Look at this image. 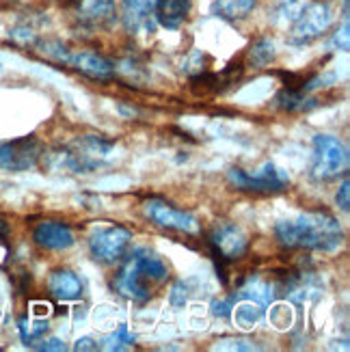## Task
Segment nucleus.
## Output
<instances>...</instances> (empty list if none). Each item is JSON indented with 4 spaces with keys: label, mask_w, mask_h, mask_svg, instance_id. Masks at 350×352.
I'll use <instances>...</instances> for the list:
<instances>
[{
    "label": "nucleus",
    "mask_w": 350,
    "mask_h": 352,
    "mask_svg": "<svg viewBox=\"0 0 350 352\" xmlns=\"http://www.w3.org/2000/svg\"><path fill=\"white\" fill-rule=\"evenodd\" d=\"M277 242L285 249H307L333 253L342 247L344 232L336 217L329 212H305L296 219L275 225Z\"/></svg>",
    "instance_id": "f257e3e1"
},
{
    "label": "nucleus",
    "mask_w": 350,
    "mask_h": 352,
    "mask_svg": "<svg viewBox=\"0 0 350 352\" xmlns=\"http://www.w3.org/2000/svg\"><path fill=\"white\" fill-rule=\"evenodd\" d=\"M169 279V268L149 249H136L119 268L113 279V289L128 300L147 302Z\"/></svg>",
    "instance_id": "f03ea898"
},
{
    "label": "nucleus",
    "mask_w": 350,
    "mask_h": 352,
    "mask_svg": "<svg viewBox=\"0 0 350 352\" xmlns=\"http://www.w3.org/2000/svg\"><path fill=\"white\" fill-rule=\"evenodd\" d=\"M113 154V143L102 139V136L87 134L76 139L72 145L63 147L50 154L52 166L56 169H65L72 173H87V171H96L98 166L104 162H109Z\"/></svg>",
    "instance_id": "7ed1b4c3"
},
{
    "label": "nucleus",
    "mask_w": 350,
    "mask_h": 352,
    "mask_svg": "<svg viewBox=\"0 0 350 352\" xmlns=\"http://www.w3.org/2000/svg\"><path fill=\"white\" fill-rule=\"evenodd\" d=\"M208 249L217 264V272L223 283H227V266L240 259L249 251V238L236 223H217L208 234Z\"/></svg>",
    "instance_id": "20e7f679"
},
{
    "label": "nucleus",
    "mask_w": 350,
    "mask_h": 352,
    "mask_svg": "<svg viewBox=\"0 0 350 352\" xmlns=\"http://www.w3.org/2000/svg\"><path fill=\"white\" fill-rule=\"evenodd\" d=\"M348 173V149L331 134H318L314 139L311 177L318 182H331Z\"/></svg>",
    "instance_id": "39448f33"
},
{
    "label": "nucleus",
    "mask_w": 350,
    "mask_h": 352,
    "mask_svg": "<svg viewBox=\"0 0 350 352\" xmlns=\"http://www.w3.org/2000/svg\"><path fill=\"white\" fill-rule=\"evenodd\" d=\"M227 179L242 192H281L290 186V177L283 169L275 166L272 162H266L262 169H257L255 173H247L240 166H232L227 171Z\"/></svg>",
    "instance_id": "423d86ee"
},
{
    "label": "nucleus",
    "mask_w": 350,
    "mask_h": 352,
    "mask_svg": "<svg viewBox=\"0 0 350 352\" xmlns=\"http://www.w3.org/2000/svg\"><path fill=\"white\" fill-rule=\"evenodd\" d=\"M132 242V234L121 225H109L98 227L89 236V251L96 262L102 264H115L128 253V247Z\"/></svg>",
    "instance_id": "0eeeda50"
},
{
    "label": "nucleus",
    "mask_w": 350,
    "mask_h": 352,
    "mask_svg": "<svg viewBox=\"0 0 350 352\" xmlns=\"http://www.w3.org/2000/svg\"><path fill=\"white\" fill-rule=\"evenodd\" d=\"M331 22H333V11L329 5H322V3H314L309 7L305 5V9H303L298 18L292 22L290 43L305 45L318 39L322 33H327Z\"/></svg>",
    "instance_id": "6e6552de"
},
{
    "label": "nucleus",
    "mask_w": 350,
    "mask_h": 352,
    "mask_svg": "<svg viewBox=\"0 0 350 352\" xmlns=\"http://www.w3.org/2000/svg\"><path fill=\"white\" fill-rule=\"evenodd\" d=\"M143 212H145V217L158 227L173 229V232H182V234H199V223H197V219L190 212L177 210L158 197L147 199L143 204Z\"/></svg>",
    "instance_id": "1a4fd4ad"
},
{
    "label": "nucleus",
    "mask_w": 350,
    "mask_h": 352,
    "mask_svg": "<svg viewBox=\"0 0 350 352\" xmlns=\"http://www.w3.org/2000/svg\"><path fill=\"white\" fill-rule=\"evenodd\" d=\"M41 158V143L35 136L0 143V171H28Z\"/></svg>",
    "instance_id": "9d476101"
},
{
    "label": "nucleus",
    "mask_w": 350,
    "mask_h": 352,
    "mask_svg": "<svg viewBox=\"0 0 350 352\" xmlns=\"http://www.w3.org/2000/svg\"><path fill=\"white\" fill-rule=\"evenodd\" d=\"M117 18V9L113 0H83L76 20L87 30H104L111 28Z\"/></svg>",
    "instance_id": "9b49d317"
},
{
    "label": "nucleus",
    "mask_w": 350,
    "mask_h": 352,
    "mask_svg": "<svg viewBox=\"0 0 350 352\" xmlns=\"http://www.w3.org/2000/svg\"><path fill=\"white\" fill-rule=\"evenodd\" d=\"M33 240L37 247L48 251H63L74 244V232L67 223L61 221H43L33 229Z\"/></svg>",
    "instance_id": "f8f14e48"
},
{
    "label": "nucleus",
    "mask_w": 350,
    "mask_h": 352,
    "mask_svg": "<svg viewBox=\"0 0 350 352\" xmlns=\"http://www.w3.org/2000/svg\"><path fill=\"white\" fill-rule=\"evenodd\" d=\"M67 65H72L76 72H80L94 80H109L115 76V67L106 56L94 52V50H78L69 52Z\"/></svg>",
    "instance_id": "ddd939ff"
},
{
    "label": "nucleus",
    "mask_w": 350,
    "mask_h": 352,
    "mask_svg": "<svg viewBox=\"0 0 350 352\" xmlns=\"http://www.w3.org/2000/svg\"><path fill=\"white\" fill-rule=\"evenodd\" d=\"M156 3L158 0H124L121 20H124V26L130 33H139V30L151 26V20H154L156 13Z\"/></svg>",
    "instance_id": "4468645a"
},
{
    "label": "nucleus",
    "mask_w": 350,
    "mask_h": 352,
    "mask_svg": "<svg viewBox=\"0 0 350 352\" xmlns=\"http://www.w3.org/2000/svg\"><path fill=\"white\" fill-rule=\"evenodd\" d=\"M48 292L56 300H76L83 294V281L74 270L58 268L52 270L48 277Z\"/></svg>",
    "instance_id": "2eb2a0df"
},
{
    "label": "nucleus",
    "mask_w": 350,
    "mask_h": 352,
    "mask_svg": "<svg viewBox=\"0 0 350 352\" xmlns=\"http://www.w3.org/2000/svg\"><path fill=\"white\" fill-rule=\"evenodd\" d=\"M188 13H190V0H158L154 18L164 28L175 30L186 22Z\"/></svg>",
    "instance_id": "dca6fc26"
},
{
    "label": "nucleus",
    "mask_w": 350,
    "mask_h": 352,
    "mask_svg": "<svg viewBox=\"0 0 350 352\" xmlns=\"http://www.w3.org/2000/svg\"><path fill=\"white\" fill-rule=\"evenodd\" d=\"M257 7V0H215L212 3V13L221 20H245L249 13Z\"/></svg>",
    "instance_id": "f3484780"
},
{
    "label": "nucleus",
    "mask_w": 350,
    "mask_h": 352,
    "mask_svg": "<svg viewBox=\"0 0 350 352\" xmlns=\"http://www.w3.org/2000/svg\"><path fill=\"white\" fill-rule=\"evenodd\" d=\"M236 298L251 300V302H257V305H262V307H266V305H270L272 298H275V287L260 277H251L240 287V294Z\"/></svg>",
    "instance_id": "a211bd4d"
},
{
    "label": "nucleus",
    "mask_w": 350,
    "mask_h": 352,
    "mask_svg": "<svg viewBox=\"0 0 350 352\" xmlns=\"http://www.w3.org/2000/svg\"><path fill=\"white\" fill-rule=\"evenodd\" d=\"M275 102H277L279 109L290 111V113H294V111H309V109H314V106H316V100L314 98H307L305 91H300V89H287V87L279 91Z\"/></svg>",
    "instance_id": "6ab92c4d"
},
{
    "label": "nucleus",
    "mask_w": 350,
    "mask_h": 352,
    "mask_svg": "<svg viewBox=\"0 0 350 352\" xmlns=\"http://www.w3.org/2000/svg\"><path fill=\"white\" fill-rule=\"evenodd\" d=\"M221 85H223V78L219 74H212V72H199L195 74L190 78V91L197 96V98H206V96H215L221 91Z\"/></svg>",
    "instance_id": "aec40b11"
},
{
    "label": "nucleus",
    "mask_w": 350,
    "mask_h": 352,
    "mask_svg": "<svg viewBox=\"0 0 350 352\" xmlns=\"http://www.w3.org/2000/svg\"><path fill=\"white\" fill-rule=\"evenodd\" d=\"M272 58H275V43H272L270 39H266V37H262L249 48L247 65L253 67V69H262V67H266L270 63Z\"/></svg>",
    "instance_id": "412c9836"
},
{
    "label": "nucleus",
    "mask_w": 350,
    "mask_h": 352,
    "mask_svg": "<svg viewBox=\"0 0 350 352\" xmlns=\"http://www.w3.org/2000/svg\"><path fill=\"white\" fill-rule=\"evenodd\" d=\"M20 338L26 346H35L37 342H41V338L48 333V322L45 320H28L22 318L20 320Z\"/></svg>",
    "instance_id": "4be33fe9"
},
{
    "label": "nucleus",
    "mask_w": 350,
    "mask_h": 352,
    "mask_svg": "<svg viewBox=\"0 0 350 352\" xmlns=\"http://www.w3.org/2000/svg\"><path fill=\"white\" fill-rule=\"evenodd\" d=\"M232 314L236 316V322H238L242 329H251L253 324L260 322V318L264 316V309H262V305L251 302V300H245L238 309H236V305H234Z\"/></svg>",
    "instance_id": "5701e85b"
},
{
    "label": "nucleus",
    "mask_w": 350,
    "mask_h": 352,
    "mask_svg": "<svg viewBox=\"0 0 350 352\" xmlns=\"http://www.w3.org/2000/svg\"><path fill=\"white\" fill-rule=\"evenodd\" d=\"M305 9V0H277V5H275V18L279 22H287V24H292L300 11Z\"/></svg>",
    "instance_id": "b1692460"
},
{
    "label": "nucleus",
    "mask_w": 350,
    "mask_h": 352,
    "mask_svg": "<svg viewBox=\"0 0 350 352\" xmlns=\"http://www.w3.org/2000/svg\"><path fill=\"white\" fill-rule=\"evenodd\" d=\"M132 344H134V338L128 333L126 324H121L113 335H109V338L102 342L100 348H104V350H124V348H128Z\"/></svg>",
    "instance_id": "393cba45"
},
{
    "label": "nucleus",
    "mask_w": 350,
    "mask_h": 352,
    "mask_svg": "<svg viewBox=\"0 0 350 352\" xmlns=\"http://www.w3.org/2000/svg\"><path fill=\"white\" fill-rule=\"evenodd\" d=\"M236 300H238V298H236V294H234V296H230V298L215 300V302H212V316H217V318H230Z\"/></svg>",
    "instance_id": "a878e982"
},
{
    "label": "nucleus",
    "mask_w": 350,
    "mask_h": 352,
    "mask_svg": "<svg viewBox=\"0 0 350 352\" xmlns=\"http://www.w3.org/2000/svg\"><path fill=\"white\" fill-rule=\"evenodd\" d=\"M331 45H336L338 50H348V45H350V33H348V18H344V26L342 30H338L336 35H333L331 39Z\"/></svg>",
    "instance_id": "bb28decb"
},
{
    "label": "nucleus",
    "mask_w": 350,
    "mask_h": 352,
    "mask_svg": "<svg viewBox=\"0 0 350 352\" xmlns=\"http://www.w3.org/2000/svg\"><path fill=\"white\" fill-rule=\"evenodd\" d=\"M219 350H253L255 346L247 340H221L217 342Z\"/></svg>",
    "instance_id": "cd10ccee"
},
{
    "label": "nucleus",
    "mask_w": 350,
    "mask_h": 352,
    "mask_svg": "<svg viewBox=\"0 0 350 352\" xmlns=\"http://www.w3.org/2000/svg\"><path fill=\"white\" fill-rule=\"evenodd\" d=\"M338 206L344 212L350 210V182H348V175H344V182H342V186L338 190Z\"/></svg>",
    "instance_id": "c85d7f7f"
},
{
    "label": "nucleus",
    "mask_w": 350,
    "mask_h": 352,
    "mask_svg": "<svg viewBox=\"0 0 350 352\" xmlns=\"http://www.w3.org/2000/svg\"><path fill=\"white\" fill-rule=\"evenodd\" d=\"M186 287H184V283H177L175 287H173V292H171V296H169V300H171V305L173 307H184L186 305Z\"/></svg>",
    "instance_id": "c756f323"
},
{
    "label": "nucleus",
    "mask_w": 350,
    "mask_h": 352,
    "mask_svg": "<svg viewBox=\"0 0 350 352\" xmlns=\"http://www.w3.org/2000/svg\"><path fill=\"white\" fill-rule=\"evenodd\" d=\"M37 350H65V344L61 340H48V342H37Z\"/></svg>",
    "instance_id": "7c9ffc66"
},
{
    "label": "nucleus",
    "mask_w": 350,
    "mask_h": 352,
    "mask_svg": "<svg viewBox=\"0 0 350 352\" xmlns=\"http://www.w3.org/2000/svg\"><path fill=\"white\" fill-rule=\"evenodd\" d=\"M100 346L91 340V338H83V340H78L76 342V350H98Z\"/></svg>",
    "instance_id": "2f4dec72"
},
{
    "label": "nucleus",
    "mask_w": 350,
    "mask_h": 352,
    "mask_svg": "<svg viewBox=\"0 0 350 352\" xmlns=\"http://www.w3.org/2000/svg\"><path fill=\"white\" fill-rule=\"evenodd\" d=\"M7 238H9V225L0 219V242H5Z\"/></svg>",
    "instance_id": "473e14b6"
}]
</instances>
